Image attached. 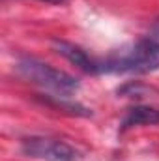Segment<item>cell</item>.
<instances>
[{
	"label": "cell",
	"instance_id": "6da1fadb",
	"mask_svg": "<svg viewBox=\"0 0 159 161\" xmlns=\"http://www.w3.org/2000/svg\"><path fill=\"white\" fill-rule=\"evenodd\" d=\"M159 69V45L142 38L99 58V73H150Z\"/></svg>",
	"mask_w": 159,
	"mask_h": 161
},
{
	"label": "cell",
	"instance_id": "7a4b0ae2",
	"mask_svg": "<svg viewBox=\"0 0 159 161\" xmlns=\"http://www.w3.org/2000/svg\"><path fill=\"white\" fill-rule=\"evenodd\" d=\"M17 73L32 84H38L43 90L54 92L56 97H68L79 90V80L66 71L52 68L51 64L38 60L34 56H23L17 60Z\"/></svg>",
	"mask_w": 159,
	"mask_h": 161
},
{
	"label": "cell",
	"instance_id": "3957f363",
	"mask_svg": "<svg viewBox=\"0 0 159 161\" xmlns=\"http://www.w3.org/2000/svg\"><path fill=\"white\" fill-rule=\"evenodd\" d=\"M21 152L26 158L41 161H79L80 152L66 141L43 135H30L21 141Z\"/></svg>",
	"mask_w": 159,
	"mask_h": 161
},
{
	"label": "cell",
	"instance_id": "277c9868",
	"mask_svg": "<svg viewBox=\"0 0 159 161\" xmlns=\"http://www.w3.org/2000/svg\"><path fill=\"white\" fill-rule=\"evenodd\" d=\"M52 47H54V51L58 54H62L66 60L75 64L79 69L86 71V73H92V75L99 73V58L90 56L82 47L75 45V43H69V41H64V40H54Z\"/></svg>",
	"mask_w": 159,
	"mask_h": 161
},
{
	"label": "cell",
	"instance_id": "5b68a950",
	"mask_svg": "<svg viewBox=\"0 0 159 161\" xmlns=\"http://www.w3.org/2000/svg\"><path fill=\"white\" fill-rule=\"evenodd\" d=\"M137 125H159V109L156 107H148V105H137L131 107L120 124V129H131Z\"/></svg>",
	"mask_w": 159,
	"mask_h": 161
},
{
	"label": "cell",
	"instance_id": "8992f818",
	"mask_svg": "<svg viewBox=\"0 0 159 161\" xmlns=\"http://www.w3.org/2000/svg\"><path fill=\"white\" fill-rule=\"evenodd\" d=\"M146 38L150 41H154L156 45H159V17L154 21V25H152V28H150V32L146 34Z\"/></svg>",
	"mask_w": 159,
	"mask_h": 161
},
{
	"label": "cell",
	"instance_id": "52a82bcc",
	"mask_svg": "<svg viewBox=\"0 0 159 161\" xmlns=\"http://www.w3.org/2000/svg\"><path fill=\"white\" fill-rule=\"evenodd\" d=\"M41 2H49V4H64L68 0H41Z\"/></svg>",
	"mask_w": 159,
	"mask_h": 161
}]
</instances>
